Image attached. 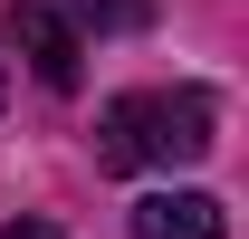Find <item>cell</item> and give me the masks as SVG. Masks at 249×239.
<instances>
[{
  "label": "cell",
  "instance_id": "5b68a950",
  "mask_svg": "<svg viewBox=\"0 0 249 239\" xmlns=\"http://www.w3.org/2000/svg\"><path fill=\"white\" fill-rule=\"evenodd\" d=\"M0 96H10V67H0Z\"/></svg>",
  "mask_w": 249,
  "mask_h": 239
},
{
  "label": "cell",
  "instance_id": "3957f363",
  "mask_svg": "<svg viewBox=\"0 0 249 239\" xmlns=\"http://www.w3.org/2000/svg\"><path fill=\"white\" fill-rule=\"evenodd\" d=\"M230 220H220L211 191H154V201H134V239H220Z\"/></svg>",
  "mask_w": 249,
  "mask_h": 239
},
{
  "label": "cell",
  "instance_id": "7a4b0ae2",
  "mask_svg": "<svg viewBox=\"0 0 249 239\" xmlns=\"http://www.w3.org/2000/svg\"><path fill=\"white\" fill-rule=\"evenodd\" d=\"M10 48L29 58L38 86H58V96L87 77V38H77V19H67L58 0H19V10H10Z\"/></svg>",
  "mask_w": 249,
  "mask_h": 239
},
{
  "label": "cell",
  "instance_id": "6da1fadb",
  "mask_svg": "<svg viewBox=\"0 0 249 239\" xmlns=\"http://www.w3.org/2000/svg\"><path fill=\"white\" fill-rule=\"evenodd\" d=\"M124 115H134V153H144V163H201V153H211V96L201 86L124 96Z\"/></svg>",
  "mask_w": 249,
  "mask_h": 239
},
{
  "label": "cell",
  "instance_id": "277c9868",
  "mask_svg": "<svg viewBox=\"0 0 249 239\" xmlns=\"http://www.w3.org/2000/svg\"><path fill=\"white\" fill-rule=\"evenodd\" d=\"M0 239H67V230H58V220H10Z\"/></svg>",
  "mask_w": 249,
  "mask_h": 239
}]
</instances>
